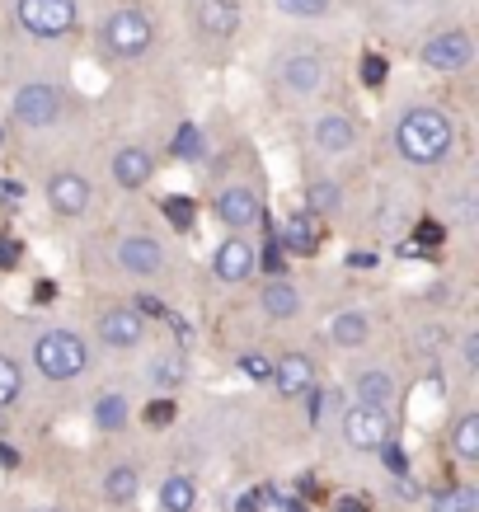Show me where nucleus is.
I'll return each mask as SVG.
<instances>
[{
	"instance_id": "nucleus-3",
	"label": "nucleus",
	"mask_w": 479,
	"mask_h": 512,
	"mask_svg": "<svg viewBox=\"0 0 479 512\" xmlns=\"http://www.w3.org/2000/svg\"><path fill=\"white\" fill-rule=\"evenodd\" d=\"M33 362H38V372L47 381H76L90 367V348L71 329H47L43 339L33 343Z\"/></svg>"
},
{
	"instance_id": "nucleus-30",
	"label": "nucleus",
	"mask_w": 479,
	"mask_h": 512,
	"mask_svg": "<svg viewBox=\"0 0 479 512\" xmlns=\"http://www.w3.org/2000/svg\"><path fill=\"white\" fill-rule=\"evenodd\" d=\"M433 512H479V489H470V484L447 489V494L433 503Z\"/></svg>"
},
{
	"instance_id": "nucleus-14",
	"label": "nucleus",
	"mask_w": 479,
	"mask_h": 512,
	"mask_svg": "<svg viewBox=\"0 0 479 512\" xmlns=\"http://www.w3.org/2000/svg\"><path fill=\"white\" fill-rule=\"evenodd\" d=\"M113 259H118V268L132 273V278H155V273L165 268V249H160L155 235H123L118 249H113Z\"/></svg>"
},
{
	"instance_id": "nucleus-26",
	"label": "nucleus",
	"mask_w": 479,
	"mask_h": 512,
	"mask_svg": "<svg viewBox=\"0 0 479 512\" xmlns=\"http://www.w3.org/2000/svg\"><path fill=\"white\" fill-rule=\"evenodd\" d=\"M451 447H456V456H461L465 466H475L479 461V414H461V419H456Z\"/></svg>"
},
{
	"instance_id": "nucleus-23",
	"label": "nucleus",
	"mask_w": 479,
	"mask_h": 512,
	"mask_svg": "<svg viewBox=\"0 0 479 512\" xmlns=\"http://www.w3.org/2000/svg\"><path fill=\"white\" fill-rule=\"evenodd\" d=\"M170 156L184 160V165H198L207 156V137H202L198 123H179V132L170 137Z\"/></svg>"
},
{
	"instance_id": "nucleus-25",
	"label": "nucleus",
	"mask_w": 479,
	"mask_h": 512,
	"mask_svg": "<svg viewBox=\"0 0 479 512\" xmlns=\"http://www.w3.org/2000/svg\"><path fill=\"white\" fill-rule=\"evenodd\" d=\"M395 400V376L390 372H362L357 376V404H390Z\"/></svg>"
},
{
	"instance_id": "nucleus-22",
	"label": "nucleus",
	"mask_w": 479,
	"mask_h": 512,
	"mask_svg": "<svg viewBox=\"0 0 479 512\" xmlns=\"http://www.w3.org/2000/svg\"><path fill=\"white\" fill-rule=\"evenodd\" d=\"M343 207V184L339 179H310L306 184V212L315 217H334Z\"/></svg>"
},
{
	"instance_id": "nucleus-28",
	"label": "nucleus",
	"mask_w": 479,
	"mask_h": 512,
	"mask_svg": "<svg viewBox=\"0 0 479 512\" xmlns=\"http://www.w3.org/2000/svg\"><path fill=\"white\" fill-rule=\"evenodd\" d=\"M273 10L287 19H325L334 10V0H273Z\"/></svg>"
},
{
	"instance_id": "nucleus-5",
	"label": "nucleus",
	"mask_w": 479,
	"mask_h": 512,
	"mask_svg": "<svg viewBox=\"0 0 479 512\" xmlns=\"http://www.w3.org/2000/svg\"><path fill=\"white\" fill-rule=\"evenodd\" d=\"M80 19V5L76 0H15V24L29 38H66V33L76 29Z\"/></svg>"
},
{
	"instance_id": "nucleus-18",
	"label": "nucleus",
	"mask_w": 479,
	"mask_h": 512,
	"mask_svg": "<svg viewBox=\"0 0 479 512\" xmlns=\"http://www.w3.org/2000/svg\"><path fill=\"white\" fill-rule=\"evenodd\" d=\"M273 386H278V395H306L310 386H315V362H310L306 353H282L278 362H273V376H268Z\"/></svg>"
},
{
	"instance_id": "nucleus-8",
	"label": "nucleus",
	"mask_w": 479,
	"mask_h": 512,
	"mask_svg": "<svg viewBox=\"0 0 479 512\" xmlns=\"http://www.w3.org/2000/svg\"><path fill=\"white\" fill-rule=\"evenodd\" d=\"M278 85L292 99H315L329 85V66L320 52H287L278 62Z\"/></svg>"
},
{
	"instance_id": "nucleus-37",
	"label": "nucleus",
	"mask_w": 479,
	"mask_h": 512,
	"mask_svg": "<svg viewBox=\"0 0 479 512\" xmlns=\"http://www.w3.org/2000/svg\"><path fill=\"white\" fill-rule=\"evenodd\" d=\"M151 376H155V386H160V390H174L179 381H184V362H179V357H170V362H155Z\"/></svg>"
},
{
	"instance_id": "nucleus-2",
	"label": "nucleus",
	"mask_w": 479,
	"mask_h": 512,
	"mask_svg": "<svg viewBox=\"0 0 479 512\" xmlns=\"http://www.w3.org/2000/svg\"><path fill=\"white\" fill-rule=\"evenodd\" d=\"M99 47L109 52L113 62H141L155 47V19L141 5H118L99 24Z\"/></svg>"
},
{
	"instance_id": "nucleus-1",
	"label": "nucleus",
	"mask_w": 479,
	"mask_h": 512,
	"mask_svg": "<svg viewBox=\"0 0 479 512\" xmlns=\"http://www.w3.org/2000/svg\"><path fill=\"white\" fill-rule=\"evenodd\" d=\"M395 156L414 170H433L456 151V123H451L447 109H433V104H414L395 118Z\"/></svg>"
},
{
	"instance_id": "nucleus-44",
	"label": "nucleus",
	"mask_w": 479,
	"mask_h": 512,
	"mask_svg": "<svg viewBox=\"0 0 479 512\" xmlns=\"http://www.w3.org/2000/svg\"><path fill=\"white\" fill-rule=\"evenodd\" d=\"M5 141H10V127H5V118H0V151H5Z\"/></svg>"
},
{
	"instance_id": "nucleus-4",
	"label": "nucleus",
	"mask_w": 479,
	"mask_h": 512,
	"mask_svg": "<svg viewBox=\"0 0 479 512\" xmlns=\"http://www.w3.org/2000/svg\"><path fill=\"white\" fill-rule=\"evenodd\" d=\"M418 62L437 71V76H461L475 66V33L470 29H437L423 38L418 47Z\"/></svg>"
},
{
	"instance_id": "nucleus-7",
	"label": "nucleus",
	"mask_w": 479,
	"mask_h": 512,
	"mask_svg": "<svg viewBox=\"0 0 479 512\" xmlns=\"http://www.w3.org/2000/svg\"><path fill=\"white\" fill-rule=\"evenodd\" d=\"M390 433H395L390 404H353V409L343 414V442L353 451H376Z\"/></svg>"
},
{
	"instance_id": "nucleus-24",
	"label": "nucleus",
	"mask_w": 479,
	"mask_h": 512,
	"mask_svg": "<svg viewBox=\"0 0 479 512\" xmlns=\"http://www.w3.org/2000/svg\"><path fill=\"white\" fill-rule=\"evenodd\" d=\"M193 503H198V484L188 475H170L160 484V508L165 512H193Z\"/></svg>"
},
{
	"instance_id": "nucleus-27",
	"label": "nucleus",
	"mask_w": 479,
	"mask_h": 512,
	"mask_svg": "<svg viewBox=\"0 0 479 512\" xmlns=\"http://www.w3.org/2000/svg\"><path fill=\"white\" fill-rule=\"evenodd\" d=\"M94 423H99L104 433H123L127 428V400L123 395H104V400L94 404Z\"/></svg>"
},
{
	"instance_id": "nucleus-19",
	"label": "nucleus",
	"mask_w": 479,
	"mask_h": 512,
	"mask_svg": "<svg viewBox=\"0 0 479 512\" xmlns=\"http://www.w3.org/2000/svg\"><path fill=\"white\" fill-rule=\"evenodd\" d=\"M259 306H263V315H268V320H296L306 301H301V287H296V282L273 278L259 292Z\"/></svg>"
},
{
	"instance_id": "nucleus-45",
	"label": "nucleus",
	"mask_w": 479,
	"mask_h": 512,
	"mask_svg": "<svg viewBox=\"0 0 479 512\" xmlns=\"http://www.w3.org/2000/svg\"><path fill=\"white\" fill-rule=\"evenodd\" d=\"M0 207H5V179H0Z\"/></svg>"
},
{
	"instance_id": "nucleus-31",
	"label": "nucleus",
	"mask_w": 479,
	"mask_h": 512,
	"mask_svg": "<svg viewBox=\"0 0 479 512\" xmlns=\"http://www.w3.org/2000/svg\"><path fill=\"white\" fill-rule=\"evenodd\" d=\"M357 76H362V85L367 90H386V76H390V66L381 52H362V62H357Z\"/></svg>"
},
{
	"instance_id": "nucleus-29",
	"label": "nucleus",
	"mask_w": 479,
	"mask_h": 512,
	"mask_svg": "<svg viewBox=\"0 0 479 512\" xmlns=\"http://www.w3.org/2000/svg\"><path fill=\"white\" fill-rule=\"evenodd\" d=\"M165 221L170 226H179V231H193V221H198V207H193V198H184V193H170L165 198Z\"/></svg>"
},
{
	"instance_id": "nucleus-9",
	"label": "nucleus",
	"mask_w": 479,
	"mask_h": 512,
	"mask_svg": "<svg viewBox=\"0 0 479 512\" xmlns=\"http://www.w3.org/2000/svg\"><path fill=\"white\" fill-rule=\"evenodd\" d=\"M212 217L221 221V226H231V231H254L263 221V198L254 184H226L212 198Z\"/></svg>"
},
{
	"instance_id": "nucleus-16",
	"label": "nucleus",
	"mask_w": 479,
	"mask_h": 512,
	"mask_svg": "<svg viewBox=\"0 0 479 512\" xmlns=\"http://www.w3.org/2000/svg\"><path fill=\"white\" fill-rule=\"evenodd\" d=\"M193 24H198L202 38L212 43H226L240 29V0H198L193 5Z\"/></svg>"
},
{
	"instance_id": "nucleus-13",
	"label": "nucleus",
	"mask_w": 479,
	"mask_h": 512,
	"mask_svg": "<svg viewBox=\"0 0 479 512\" xmlns=\"http://www.w3.org/2000/svg\"><path fill=\"white\" fill-rule=\"evenodd\" d=\"M310 146H315L320 156H348L357 146V123L339 109L320 113V118L310 123Z\"/></svg>"
},
{
	"instance_id": "nucleus-6",
	"label": "nucleus",
	"mask_w": 479,
	"mask_h": 512,
	"mask_svg": "<svg viewBox=\"0 0 479 512\" xmlns=\"http://www.w3.org/2000/svg\"><path fill=\"white\" fill-rule=\"evenodd\" d=\"M10 118L29 132H47V127L62 118V90L52 80H24L10 99Z\"/></svg>"
},
{
	"instance_id": "nucleus-39",
	"label": "nucleus",
	"mask_w": 479,
	"mask_h": 512,
	"mask_svg": "<svg viewBox=\"0 0 479 512\" xmlns=\"http://www.w3.org/2000/svg\"><path fill=\"white\" fill-rule=\"evenodd\" d=\"M240 372H245L249 381H268V376H273V362H268V357H259V353H245V357H240Z\"/></svg>"
},
{
	"instance_id": "nucleus-35",
	"label": "nucleus",
	"mask_w": 479,
	"mask_h": 512,
	"mask_svg": "<svg viewBox=\"0 0 479 512\" xmlns=\"http://www.w3.org/2000/svg\"><path fill=\"white\" fill-rule=\"evenodd\" d=\"M381 456H386V470L390 475H395V480H400V475H409V451H404V442H395V433L386 437V442H381Z\"/></svg>"
},
{
	"instance_id": "nucleus-17",
	"label": "nucleus",
	"mask_w": 479,
	"mask_h": 512,
	"mask_svg": "<svg viewBox=\"0 0 479 512\" xmlns=\"http://www.w3.org/2000/svg\"><path fill=\"white\" fill-rule=\"evenodd\" d=\"M109 170H113V184L127 188V193H137V188H146L155 179V156L146 146H123V151L109 160Z\"/></svg>"
},
{
	"instance_id": "nucleus-40",
	"label": "nucleus",
	"mask_w": 479,
	"mask_h": 512,
	"mask_svg": "<svg viewBox=\"0 0 479 512\" xmlns=\"http://www.w3.org/2000/svg\"><path fill=\"white\" fill-rule=\"evenodd\" d=\"M132 306L141 311V320H170V311H165V301H155V296H137Z\"/></svg>"
},
{
	"instance_id": "nucleus-43",
	"label": "nucleus",
	"mask_w": 479,
	"mask_h": 512,
	"mask_svg": "<svg viewBox=\"0 0 479 512\" xmlns=\"http://www.w3.org/2000/svg\"><path fill=\"white\" fill-rule=\"evenodd\" d=\"M0 466H5V470H15V466H19V451H15V447H5V442H0Z\"/></svg>"
},
{
	"instance_id": "nucleus-42",
	"label": "nucleus",
	"mask_w": 479,
	"mask_h": 512,
	"mask_svg": "<svg viewBox=\"0 0 479 512\" xmlns=\"http://www.w3.org/2000/svg\"><path fill=\"white\" fill-rule=\"evenodd\" d=\"M339 512H371L367 498H357V494H343L339 498Z\"/></svg>"
},
{
	"instance_id": "nucleus-11",
	"label": "nucleus",
	"mask_w": 479,
	"mask_h": 512,
	"mask_svg": "<svg viewBox=\"0 0 479 512\" xmlns=\"http://www.w3.org/2000/svg\"><path fill=\"white\" fill-rule=\"evenodd\" d=\"M278 245H282V254H292V259H315L320 245H325V217H315V212H306V207L287 212Z\"/></svg>"
},
{
	"instance_id": "nucleus-41",
	"label": "nucleus",
	"mask_w": 479,
	"mask_h": 512,
	"mask_svg": "<svg viewBox=\"0 0 479 512\" xmlns=\"http://www.w3.org/2000/svg\"><path fill=\"white\" fill-rule=\"evenodd\" d=\"M461 357H465V367H479V334H465L461 339Z\"/></svg>"
},
{
	"instance_id": "nucleus-15",
	"label": "nucleus",
	"mask_w": 479,
	"mask_h": 512,
	"mask_svg": "<svg viewBox=\"0 0 479 512\" xmlns=\"http://www.w3.org/2000/svg\"><path fill=\"white\" fill-rule=\"evenodd\" d=\"M99 339H104V348L127 353V348H137L146 339V320H141L137 306H109L99 315Z\"/></svg>"
},
{
	"instance_id": "nucleus-36",
	"label": "nucleus",
	"mask_w": 479,
	"mask_h": 512,
	"mask_svg": "<svg viewBox=\"0 0 479 512\" xmlns=\"http://www.w3.org/2000/svg\"><path fill=\"white\" fill-rule=\"evenodd\" d=\"M141 419L151 423V428H170V423L179 419V404H174V400H151V404H146V414H141Z\"/></svg>"
},
{
	"instance_id": "nucleus-32",
	"label": "nucleus",
	"mask_w": 479,
	"mask_h": 512,
	"mask_svg": "<svg viewBox=\"0 0 479 512\" xmlns=\"http://www.w3.org/2000/svg\"><path fill=\"white\" fill-rule=\"evenodd\" d=\"M19 390H24L19 362H15V357L0 353V409H5V404H15V400H19Z\"/></svg>"
},
{
	"instance_id": "nucleus-46",
	"label": "nucleus",
	"mask_w": 479,
	"mask_h": 512,
	"mask_svg": "<svg viewBox=\"0 0 479 512\" xmlns=\"http://www.w3.org/2000/svg\"><path fill=\"white\" fill-rule=\"evenodd\" d=\"M33 512H62V508H33Z\"/></svg>"
},
{
	"instance_id": "nucleus-12",
	"label": "nucleus",
	"mask_w": 479,
	"mask_h": 512,
	"mask_svg": "<svg viewBox=\"0 0 479 512\" xmlns=\"http://www.w3.org/2000/svg\"><path fill=\"white\" fill-rule=\"evenodd\" d=\"M212 273H217V282H226V287L249 282L254 273H259V264H254V245H249L245 235H226V240L217 245V254H212Z\"/></svg>"
},
{
	"instance_id": "nucleus-10",
	"label": "nucleus",
	"mask_w": 479,
	"mask_h": 512,
	"mask_svg": "<svg viewBox=\"0 0 479 512\" xmlns=\"http://www.w3.org/2000/svg\"><path fill=\"white\" fill-rule=\"evenodd\" d=\"M43 198H47V207H52V217L76 221V217H85V212H90L94 188H90V179H85L80 170H57L52 179H47Z\"/></svg>"
},
{
	"instance_id": "nucleus-20",
	"label": "nucleus",
	"mask_w": 479,
	"mask_h": 512,
	"mask_svg": "<svg viewBox=\"0 0 479 512\" xmlns=\"http://www.w3.org/2000/svg\"><path fill=\"white\" fill-rule=\"evenodd\" d=\"M329 339H334V348H362L371 339L367 311H339L329 320Z\"/></svg>"
},
{
	"instance_id": "nucleus-33",
	"label": "nucleus",
	"mask_w": 479,
	"mask_h": 512,
	"mask_svg": "<svg viewBox=\"0 0 479 512\" xmlns=\"http://www.w3.org/2000/svg\"><path fill=\"white\" fill-rule=\"evenodd\" d=\"M254 264H259V273H273V278H282V273H287V254H282L278 235H273L263 249H254Z\"/></svg>"
},
{
	"instance_id": "nucleus-34",
	"label": "nucleus",
	"mask_w": 479,
	"mask_h": 512,
	"mask_svg": "<svg viewBox=\"0 0 479 512\" xmlns=\"http://www.w3.org/2000/svg\"><path fill=\"white\" fill-rule=\"evenodd\" d=\"M414 245L418 249H442V245H447V226H442V221H433V217H423L414 226Z\"/></svg>"
},
{
	"instance_id": "nucleus-38",
	"label": "nucleus",
	"mask_w": 479,
	"mask_h": 512,
	"mask_svg": "<svg viewBox=\"0 0 479 512\" xmlns=\"http://www.w3.org/2000/svg\"><path fill=\"white\" fill-rule=\"evenodd\" d=\"M19 259H24V245L15 235H0V273H15Z\"/></svg>"
},
{
	"instance_id": "nucleus-21",
	"label": "nucleus",
	"mask_w": 479,
	"mask_h": 512,
	"mask_svg": "<svg viewBox=\"0 0 479 512\" xmlns=\"http://www.w3.org/2000/svg\"><path fill=\"white\" fill-rule=\"evenodd\" d=\"M137 494H141V475L132 466H109L104 470V498H109L113 508H127Z\"/></svg>"
}]
</instances>
